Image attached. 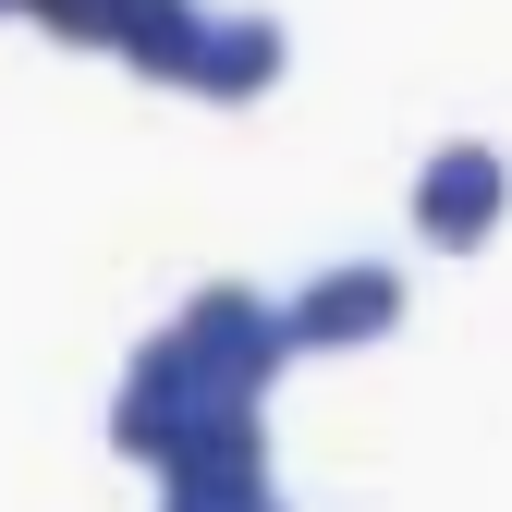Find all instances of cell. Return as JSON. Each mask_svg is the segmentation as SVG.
Returning a JSON list of instances; mask_svg holds the SVG:
<instances>
[{
  "mask_svg": "<svg viewBox=\"0 0 512 512\" xmlns=\"http://www.w3.org/2000/svg\"><path fill=\"white\" fill-rule=\"evenodd\" d=\"M171 330H183V354H196L232 403H269L281 366H293V317H281V293H256V281H196Z\"/></svg>",
  "mask_w": 512,
  "mask_h": 512,
  "instance_id": "cell-1",
  "label": "cell"
},
{
  "mask_svg": "<svg viewBox=\"0 0 512 512\" xmlns=\"http://www.w3.org/2000/svg\"><path fill=\"white\" fill-rule=\"evenodd\" d=\"M281 74H293V25H281V13H220V0H208V37H196V74H183V98L244 110V98H269Z\"/></svg>",
  "mask_w": 512,
  "mask_h": 512,
  "instance_id": "cell-5",
  "label": "cell"
},
{
  "mask_svg": "<svg viewBox=\"0 0 512 512\" xmlns=\"http://www.w3.org/2000/svg\"><path fill=\"white\" fill-rule=\"evenodd\" d=\"M159 512H171V500H159Z\"/></svg>",
  "mask_w": 512,
  "mask_h": 512,
  "instance_id": "cell-7",
  "label": "cell"
},
{
  "mask_svg": "<svg viewBox=\"0 0 512 512\" xmlns=\"http://www.w3.org/2000/svg\"><path fill=\"white\" fill-rule=\"evenodd\" d=\"M208 403H232V391L183 354V330H147L135 354H122V391H110V452H122V464H159Z\"/></svg>",
  "mask_w": 512,
  "mask_h": 512,
  "instance_id": "cell-3",
  "label": "cell"
},
{
  "mask_svg": "<svg viewBox=\"0 0 512 512\" xmlns=\"http://www.w3.org/2000/svg\"><path fill=\"white\" fill-rule=\"evenodd\" d=\"M281 317H293V354H366L403 330V269L391 256H330L281 293Z\"/></svg>",
  "mask_w": 512,
  "mask_h": 512,
  "instance_id": "cell-4",
  "label": "cell"
},
{
  "mask_svg": "<svg viewBox=\"0 0 512 512\" xmlns=\"http://www.w3.org/2000/svg\"><path fill=\"white\" fill-rule=\"evenodd\" d=\"M196 37H208V0H135L122 37H110V61L147 74V86H183V74H196Z\"/></svg>",
  "mask_w": 512,
  "mask_h": 512,
  "instance_id": "cell-6",
  "label": "cell"
},
{
  "mask_svg": "<svg viewBox=\"0 0 512 512\" xmlns=\"http://www.w3.org/2000/svg\"><path fill=\"white\" fill-rule=\"evenodd\" d=\"M403 220H415V244H427V256H488V244H500V220H512V159H500L488 135H439V147L415 159Z\"/></svg>",
  "mask_w": 512,
  "mask_h": 512,
  "instance_id": "cell-2",
  "label": "cell"
}]
</instances>
